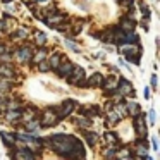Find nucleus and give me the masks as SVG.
Wrapping results in <instances>:
<instances>
[{
	"instance_id": "2f4dec72",
	"label": "nucleus",
	"mask_w": 160,
	"mask_h": 160,
	"mask_svg": "<svg viewBox=\"0 0 160 160\" xmlns=\"http://www.w3.org/2000/svg\"><path fill=\"white\" fill-rule=\"evenodd\" d=\"M152 86H153V88L157 86V76H152Z\"/></svg>"
},
{
	"instance_id": "bb28decb",
	"label": "nucleus",
	"mask_w": 160,
	"mask_h": 160,
	"mask_svg": "<svg viewBox=\"0 0 160 160\" xmlns=\"http://www.w3.org/2000/svg\"><path fill=\"white\" fill-rule=\"evenodd\" d=\"M38 64H40V67H38V69L42 71V72H45V71H48V69H50V66H48L47 62H38Z\"/></svg>"
},
{
	"instance_id": "f8f14e48",
	"label": "nucleus",
	"mask_w": 160,
	"mask_h": 160,
	"mask_svg": "<svg viewBox=\"0 0 160 160\" xmlns=\"http://www.w3.org/2000/svg\"><path fill=\"white\" fill-rule=\"evenodd\" d=\"M134 128H136V131H138L139 136H145V132H146V124H145V119H143L141 115H136V119H134Z\"/></svg>"
},
{
	"instance_id": "a211bd4d",
	"label": "nucleus",
	"mask_w": 160,
	"mask_h": 160,
	"mask_svg": "<svg viewBox=\"0 0 160 160\" xmlns=\"http://www.w3.org/2000/svg\"><path fill=\"white\" fill-rule=\"evenodd\" d=\"M2 138H4V141H5V145H14V141H16V138L12 134H7V131H2Z\"/></svg>"
},
{
	"instance_id": "4be33fe9",
	"label": "nucleus",
	"mask_w": 160,
	"mask_h": 160,
	"mask_svg": "<svg viewBox=\"0 0 160 160\" xmlns=\"http://www.w3.org/2000/svg\"><path fill=\"white\" fill-rule=\"evenodd\" d=\"M105 138L108 139V143H110V146H114L115 143H117V138H115V136L112 134V132H107V134H105Z\"/></svg>"
},
{
	"instance_id": "b1692460",
	"label": "nucleus",
	"mask_w": 160,
	"mask_h": 160,
	"mask_svg": "<svg viewBox=\"0 0 160 160\" xmlns=\"http://www.w3.org/2000/svg\"><path fill=\"white\" fill-rule=\"evenodd\" d=\"M45 50H40V52H38V55H35V59H33V60H35V62H42V59H43V57H45Z\"/></svg>"
},
{
	"instance_id": "c85d7f7f",
	"label": "nucleus",
	"mask_w": 160,
	"mask_h": 160,
	"mask_svg": "<svg viewBox=\"0 0 160 160\" xmlns=\"http://www.w3.org/2000/svg\"><path fill=\"white\" fill-rule=\"evenodd\" d=\"M152 145H153V150H157V148H158V141H157V138H155V136L152 138Z\"/></svg>"
},
{
	"instance_id": "6e6552de",
	"label": "nucleus",
	"mask_w": 160,
	"mask_h": 160,
	"mask_svg": "<svg viewBox=\"0 0 160 160\" xmlns=\"http://www.w3.org/2000/svg\"><path fill=\"white\" fill-rule=\"evenodd\" d=\"M74 66L71 62H66V64H60V67H57V72H59V76H64V78H69L71 72H72Z\"/></svg>"
},
{
	"instance_id": "c9c22d12",
	"label": "nucleus",
	"mask_w": 160,
	"mask_h": 160,
	"mask_svg": "<svg viewBox=\"0 0 160 160\" xmlns=\"http://www.w3.org/2000/svg\"><path fill=\"white\" fill-rule=\"evenodd\" d=\"M36 2H43V0H36Z\"/></svg>"
},
{
	"instance_id": "412c9836",
	"label": "nucleus",
	"mask_w": 160,
	"mask_h": 160,
	"mask_svg": "<svg viewBox=\"0 0 160 160\" xmlns=\"http://www.w3.org/2000/svg\"><path fill=\"white\" fill-rule=\"evenodd\" d=\"M86 139H88L90 145H95V143H97V134H95V132H86Z\"/></svg>"
},
{
	"instance_id": "9d476101",
	"label": "nucleus",
	"mask_w": 160,
	"mask_h": 160,
	"mask_svg": "<svg viewBox=\"0 0 160 160\" xmlns=\"http://www.w3.org/2000/svg\"><path fill=\"white\" fill-rule=\"evenodd\" d=\"M12 157H14L16 160H35L33 153L29 152V150H26V148H21L18 153H12Z\"/></svg>"
},
{
	"instance_id": "f704fd0d",
	"label": "nucleus",
	"mask_w": 160,
	"mask_h": 160,
	"mask_svg": "<svg viewBox=\"0 0 160 160\" xmlns=\"http://www.w3.org/2000/svg\"><path fill=\"white\" fill-rule=\"evenodd\" d=\"M4 2H12V0H4Z\"/></svg>"
},
{
	"instance_id": "0eeeda50",
	"label": "nucleus",
	"mask_w": 160,
	"mask_h": 160,
	"mask_svg": "<svg viewBox=\"0 0 160 160\" xmlns=\"http://www.w3.org/2000/svg\"><path fill=\"white\" fill-rule=\"evenodd\" d=\"M16 57H18L19 62H29V60H31V50H29L28 47L19 48L18 52H16Z\"/></svg>"
},
{
	"instance_id": "5701e85b",
	"label": "nucleus",
	"mask_w": 160,
	"mask_h": 160,
	"mask_svg": "<svg viewBox=\"0 0 160 160\" xmlns=\"http://www.w3.org/2000/svg\"><path fill=\"white\" fill-rule=\"evenodd\" d=\"M64 43H66V47H69V48H71V50H74V52H79V47H78V45H76V43H72V42H69V40H66V42H64Z\"/></svg>"
},
{
	"instance_id": "473e14b6",
	"label": "nucleus",
	"mask_w": 160,
	"mask_h": 160,
	"mask_svg": "<svg viewBox=\"0 0 160 160\" xmlns=\"http://www.w3.org/2000/svg\"><path fill=\"white\" fill-rule=\"evenodd\" d=\"M11 59V55H7V53H4V55H2V60H9Z\"/></svg>"
},
{
	"instance_id": "39448f33",
	"label": "nucleus",
	"mask_w": 160,
	"mask_h": 160,
	"mask_svg": "<svg viewBox=\"0 0 160 160\" xmlns=\"http://www.w3.org/2000/svg\"><path fill=\"white\" fill-rule=\"evenodd\" d=\"M71 76H72V79H71V83L72 84H84L83 79H84V71L81 69V67H74L72 72H71ZM69 76V78H71Z\"/></svg>"
},
{
	"instance_id": "f03ea898",
	"label": "nucleus",
	"mask_w": 160,
	"mask_h": 160,
	"mask_svg": "<svg viewBox=\"0 0 160 160\" xmlns=\"http://www.w3.org/2000/svg\"><path fill=\"white\" fill-rule=\"evenodd\" d=\"M122 53H124L126 57H128L129 60H134L136 64L139 62V53H141V50H139V47H129V45H124L122 47Z\"/></svg>"
},
{
	"instance_id": "4468645a",
	"label": "nucleus",
	"mask_w": 160,
	"mask_h": 160,
	"mask_svg": "<svg viewBox=\"0 0 160 160\" xmlns=\"http://www.w3.org/2000/svg\"><path fill=\"white\" fill-rule=\"evenodd\" d=\"M126 107H128L126 110H128L131 115H139V105L136 103V102H129V103L126 105Z\"/></svg>"
},
{
	"instance_id": "7c9ffc66",
	"label": "nucleus",
	"mask_w": 160,
	"mask_h": 160,
	"mask_svg": "<svg viewBox=\"0 0 160 160\" xmlns=\"http://www.w3.org/2000/svg\"><path fill=\"white\" fill-rule=\"evenodd\" d=\"M145 98H146V100L150 98V88H145Z\"/></svg>"
},
{
	"instance_id": "cd10ccee",
	"label": "nucleus",
	"mask_w": 160,
	"mask_h": 160,
	"mask_svg": "<svg viewBox=\"0 0 160 160\" xmlns=\"http://www.w3.org/2000/svg\"><path fill=\"white\" fill-rule=\"evenodd\" d=\"M38 122H28V129H38Z\"/></svg>"
},
{
	"instance_id": "a878e982",
	"label": "nucleus",
	"mask_w": 160,
	"mask_h": 160,
	"mask_svg": "<svg viewBox=\"0 0 160 160\" xmlns=\"http://www.w3.org/2000/svg\"><path fill=\"white\" fill-rule=\"evenodd\" d=\"M78 126H81V128H88V126H91L90 121H83V119H78Z\"/></svg>"
},
{
	"instance_id": "393cba45",
	"label": "nucleus",
	"mask_w": 160,
	"mask_h": 160,
	"mask_svg": "<svg viewBox=\"0 0 160 160\" xmlns=\"http://www.w3.org/2000/svg\"><path fill=\"white\" fill-rule=\"evenodd\" d=\"M26 35H28V29H19L18 33H16V38H26Z\"/></svg>"
},
{
	"instance_id": "72a5a7b5",
	"label": "nucleus",
	"mask_w": 160,
	"mask_h": 160,
	"mask_svg": "<svg viewBox=\"0 0 160 160\" xmlns=\"http://www.w3.org/2000/svg\"><path fill=\"white\" fill-rule=\"evenodd\" d=\"M0 53H4V45H0Z\"/></svg>"
},
{
	"instance_id": "ddd939ff",
	"label": "nucleus",
	"mask_w": 160,
	"mask_h": 160,
	"mask_svg": "<svg viewBox=\"0 0 160 160\" xmlns=\"http://www.w3.org/2000/svg\"><path fill=\"white\" fill-rule=\"evenodd\" d=\"M117 83H119V78H115V76H110L107 81H105V90H110V91H114L115 88H117Z\"/></svg>"
},
{
	"instance_id": "1a4fd4ad",
	"label": "nucleus",
	"mask_w": 160,
	"mask_h": 160,
	"mask_svg": "<svg viewBox=\"0 0 160 160\" xmlns=\"http://www.w3.org/2000/svg\"><path fill=\"white\" fill-rule=\"evenodd\" d=\"M59 22H64V16L62 14H55V12H53L52 16L47 18V26H50V28H57Z\"/></svg>"
},
{
	"instance_id": "6ab92c4d",
	"label": "nucleus",
	"mask_w": 160,
	"mask_h": 160,
	"mask_svg": "<svg viewBox=\"0 0 160 160\" xmlns=\"http://www.w3.org/2000/svg\"><path fill=\"white\" fill-rule=\"evenodd\" d=\"M146 152H148V145H146V143H138V145H136V153L146 155Z\"/></svg>"
},
{
	"instance_id": "7ed1b4c3",
	"label": "nucleus",
	"mask_w": 160,
	"mask_h": 160,
	"mask_svg": "<svg viewBox=\"0 0 160 160\" xmlns=\"http://www.w3.org/2000/svg\"><path fill=\"white\" fill-rule=\"evenodd\" d=\"M59 121H60V119H59V115H57L55 108H52V110H47V112H45L42 124H43V126H55Z\"/></svg>"
},
{
	"instance_id": "aec40b11",
	"label": "nucleus",
	"mask_w": 160,
	"mask_h": 160,
	"mask_svg": "<svg viewBox=\"0 0 160 160\" xmlns=\"http://www.w3.org/2000/svg\"><path fill=\"white\" fill-rule=\"evenodd\" d=\"M35 42L38 43V45H45V42H47L45 35H43L42 31H36V33H35Z\"/></svg>"
},
{
	"instance_id": "c756f323",
	"label": "nucleus",
	"mask_w": 160,
	"mask_h": 160,
	"mask_svg": "<svg viewBox=\"0 0 160 160\" xmlns=\"http://www.w3.org/2000/svg\"><path fill=\"white\" fill-rule=\"evenodd\" d=\"M150 122L155 124V112H153V110H150Z\"/></svg>"
},
{
	"instance_id": "f257e3e1",
	"label": "nucleus",
	"mask_w": 160,
	"mask_h": 160,
	"mask_svg": "<svg viewBox=\"0 0 160 160\" xmlns=\"http://www.w3.org/2000/svg\"><path fill=\"white\" fill-rule=\"evenodd\" d=\"M52 148L55 150L59 155L62 157H74V155H81L83 157V146L78 141L74 136H67V134H55L52 136Z\"/></svg>"
},
{
	"instance_id": "2eb2a0df",
	"label": "nucleus",
	"mask_w": 160,
	"mask_h": 160,
	"mask_svg": "<svg viewBox=\"0 0 160 160\" xmlns=\"http://www.w3.org/2000/svg\"><path fill=\"white\" fill-rule=\"evenodd\" d=\"M103 83V76H102V74H93V78H91L90 79V84L91 86H100V84Z\"/></svg>"
},
{
	"instance_id": "f3484780",
	"label": "nucleus",
	"mask_w": 160,
	"mask_h": 160,
	"mask_svg": "<svg viewBox=\"0 0 160 160\" xmlns=\"http://www.w3.org/2000/svg\"><path fill=\"white\" fill-rule=\"evenodd\" d=\"M0 74L7 78H14V72H12V69L9 66H0Z\"/></svg>"
},
{
	"instance_id": "dca6fc26",
	"label": "nucleus",
	"mask_w": 160,
	"mask_h": 160,
	"mask_svg": "<svg viewBox=\"0 0 160 160\" xmlns=\"http://www.w3.org/2000/svg\"><path fill=\"white\" fill-rule=\"evenodd\" d=\"M52 69H57V67L60 66V55L59 53H53L52 57H50V64H48Z\"/></svg>"
},
{
	"instance_id": "423d86ee",
	"label": "nucleus",
	"mask_w": 160,
	"mask_h": 160,
	"mask_svg": "<svg viewBox=\"0 0 160 160\" xmlns=\"http://www.w3.org/2000/svg\"><path fill=\"white\" fill-rule=\"evenodd\" d=\"M117 88H119V91H121V95H129V93H132V91H134L132 84L129 83L128 79H119Z\"/></svg>"
},
{
	"instance_id": "20e7f679",
	"label": "nucleus",
	"mask_w": 160,
	"mask_h": 160,
	"mask_svg": "<svg viewBox=\"0 0 160 160\" xmlns=\"http://www.w3.org/2000/svg\"><path fill=\"white\" fill-rule=\"evenodd\" d=\"M72 108H74V102L67 100V102H64L60 107H55V112H57V115H59V119H62V117H66V115H69Z\"/></svg>"
},
{
	"instance_id": "9b49d317",
	"label": "nucleus",
	"mask_w": 160,
	"mask_h": 160,
	"mask_svg": "<svg viewBox=\"0 0 160 160\" xmlns=\"http://www.w3.org/2000/svg\"><path fill=\"white\" fill-rule=\"evenodd\" d=\"M134 26H136L134 19H122V22H121V26H119V28H121L122 33H132Z\"/></svg>"
}]
</instances>
